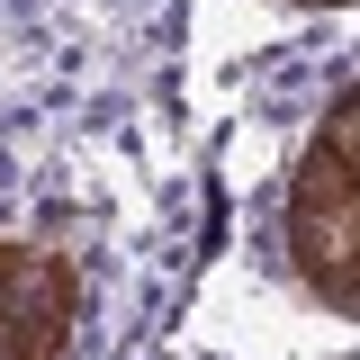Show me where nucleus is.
Masks as SVG:
<instances>
[{
  "instance_id": "nucleus-1",
  "label": "nucleus",
  "mask_w": 360,
  "mask_h": 360,
  "mask_svg": "<svg viewBox=\"0 0 360 360\" xmlns=\"http://www.w3.org/2000/svg\"><path fill=\"white\" fill-rule=\"evenodd\" d=\"M324 9H352V0H324Z\"/></svg>"
},
{
  "instance_id": "nucleus-2",
  "label": "nucleus",
  "mask_w": 360,
  "mask_h": 360,
  "mask_svg": "<svg viewBox=\"0 0 360 360\" xmlns=\"http://www.w3.org/2000/svg\"><path fill=\"white\" fill-rule=\"evenodd\" d=\"M297 9H324V0H297Z\"/></svg>"
}]
</instances>
